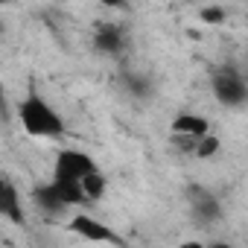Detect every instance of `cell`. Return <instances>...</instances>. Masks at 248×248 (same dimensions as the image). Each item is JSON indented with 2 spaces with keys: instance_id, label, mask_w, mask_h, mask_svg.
Segmentation results:
<instances>
[{
  "instance_id": "obj_4",
  "label": "cell",
  "mask_w": 248,
  "mask_h": 248,
  "mask_svg": "<svg viewBox=\"0 0 248 248\" xmlns=\"http://www.w3.org/2000/svg\"><path fill=\"white\" fill-rule=\"evenodd\" d=\"M67 231L76 233V236L85 239V242H108V245H120V236H117L105 222L93 219L91 213H76V216H70Z\"/></svg>"
},
{
  "instance_id": "obj_12",
  "label": "cell",
  "mask_w": 248,
  "mask_h": 248,
  "mask_svg": "<svg viewBox=\"0 0 248 248\" xmlns=\"http://www.w3.org/2000/svg\"><path fill=\"white\" fill-rule=\"evenodd\" d=\"M216 152H219V138L216 135H207V138L196 140V146H193V158H213Z\"/></svg>"
},
{
  "instance_id": "obj_10",
  "label": "cell",
  "mask_w": 248,
  "mask_h": 248,
  "mask_svg": "<svg viewBox=\"0 0 248 248\" xmlns=\"http://www.w3.org/2000/svg\"><path fill=\"white\" fill-rule=\"evenodd\" d=\"M120 85H123V91H126L129 96H138V99L152 96V82H149V76H146V73L126 70V73H120Z\"/></svg>"
},
{
  "instance_id": "obj_9",
  "label": "cell",
  "mask_w": 248,
  "mask_h": 248,
  "mask_svg": "<svg viewBox=\"0 0 248 248\" xmlns=\"http://www.w3.org/2000/svg\"><path fill=\"white\" fill-rule=\"evenodd\" d=\"M32 202H35L38 210H44V213H64V210H67V204H64V199H62V193L56 190L53 181H50V184H38V187L32 190Z\"/></svg>"
},
{
  "instance_id": "obj_1",
  "label": "cell",
  "mask_w": 248,
  "mask_h": 248,
  "mask_svg": "<svg viewBox=\"0 0 248 248\" xmlns=\"http://www.w3.org/2000/svg\"><path fill=\"white\" fill-rule=\"evenodd\" d=\"M18 123H21V129H24L30 138L56 140V138L64 135V120H62V114H59L38 91H30V93L18 102Z\"/></svg>"
},
{
  "instance_id": "obj_5",
  "label": "cell",
  "mask_w": 248,
  "mask_h": 248,
  "mask_svg": "<svg viewBox=\"0 0 248 248\" xmlns=\"http://www.w3.org/2000/svg\"><path fill=\"white\" fill-rule=\"evenodd\" d=\"M187 204H190V213H193V219H196L199 225H213V222L222 219V204H219V199H216L210 190L199 187V184H193V187L187 190Z\"/></svg>"
},
{
  "instance_id": "obj_7",
  "label": "cell",
  "mask_w": 248,
  "mask_h": 248,
  "mask_svg": "<svg viewBox=\"0 0 248 248\" xmlns=\"http://www.w3.org/2000/svg\"><path fill=\"white\" fill-rule=\"evenodd\" d=\"M170 132H172V138L202 140V138H207V135H210V123H207V117H202V114L181 111V114H175V117H172Z\"/></svg>"
},
{
  "instance_id": "obj_6",
  "label": "cell",
  "mask_w": 248,
  "mask_h": 248,
  "mask_svg": "<svg viewBox=\"0 0 248 248\" xmlns=\"http://www.w3.org/2000/svg\"><path fill=\"white\" fill-rule=\"evenodd\" d=\"M93 50L99 56H120L126 50V30L114 21H99L93 27V38H91Z\"/></svg>"
},
{
  "instance_id": "obj_13",
  "label": "cell",
  "mask_w": 248,
  "mask_h": 248,
  "mask_svg": "<svg viewBox=\"0 0 248 248\" xmlns=\"http://www.w3.org/2000/svg\"><path fill=\"white\" fill-rule=\"evenodd\" d=\"M199 18H202L204 24H222V21L228 18V12H225V9H219V6H207V9H202V12H199Z\"/></svg>"
},
{
  "instance_id": "obj_3",
  "label": "cell",
  "mask_w": 248,
  "mask_h": 248,
  "mask_svg": "<svg viewBox=\"0 0 248 248\" xmlns=\"http://www.w3.org/2000/svg\"><path fill=\"white\" fill-rule=\"evenodd\" d=\"M99 172L96 161L88 155V152H79V149H62L56 155V167H53V178L59 181H85L88 175Z\"/></svg>"
},
{
  "instance_id": "obj_8",
  "label": "cell",
  "mask_w": 248,
  "mask_h": 248,
  "mask_svg": "<svg viewBox=\"0 0 248 248\" xmlns=\"http://www.w3.org/2000/svg\"><path fill=\"white\" fill-rule=\"evenodd\" d=\"M0 213H3L9 222H15V225H24V207H21V199H18L15 184L9 178L0 184Z\"/></svg>"
},
{
  "instance_id": "obj_2",
  "label": "cell",
  "mask_w": 248,
  "mask_h": 248,
  "mask_svg": "<svg viewBox=\"0 0 248 248\" xmlns=\"http://www.w3.org/2000/svg\"><path fill=\"white\" fill-rule=\"evenodd\" d=\"M210 88H213L216 102L225 108L248 105V82L236 67H216L210 73Z\"/></svg>"
},
{
  "instance_id": "obj_11",
  "label": "cell",
  "mask_w": 248,
  "mask_h": 248,
  "mask_svg": "<svg viewBox=\"0 0 248 248\" xmlns=\"http://www.w3.org/2000/svg\"><path fill=\"white\" fill-rule=\"evenodd\" d=\"M82 190H85V199H88V202H99V199L108 193V178H105L102 172H93V175H88V178L82 181Z\"/></svg>"
},
{
  "instance_id": "obj_14",
  "label": "cell",
  "mask_w": 248,
  "mask_h": 248,
  "mask_svg": "<svg viewBox=\"0 0 248 248\" xmlns=\"http://www.w3.org/2000/svg\"><path fill=\"white\" fill-rule=\"evenodd\" d=\"M178 248H207L204 242H199V239H187V242H181Z\"/></svg>"
},
{
  "instance_id": "obj_15",
  "label": "cell",
  "mask_w": 248,
  "mask_h": 248,
  "mask_svg": "<svg viewBox=\"0 0 248 248\" xmlns=\"http://www.w3.org/2000/svg\"><path fill=\"white\" fill-rule=\"evenodd\" d=\"M210 248H228V245H210Z\"/></svg>"
}]
</instances>
